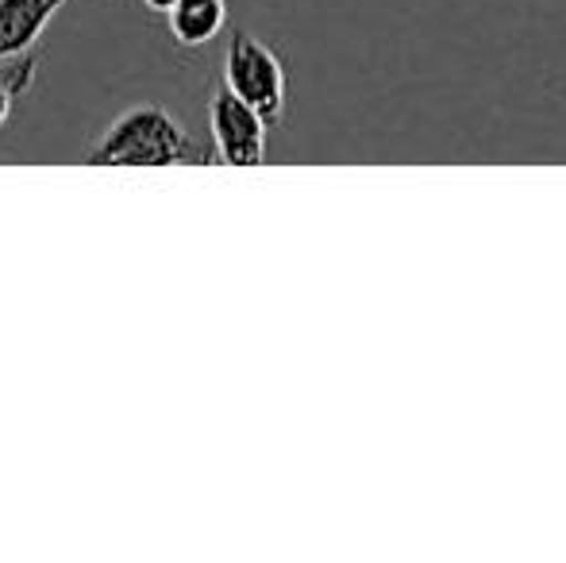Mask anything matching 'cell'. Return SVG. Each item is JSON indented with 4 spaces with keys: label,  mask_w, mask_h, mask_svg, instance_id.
Wrapping results in <instances>:
<instances>
[{
    "label": "cell",
    "mask_w": 566,
    "mask_h": 563,
    "mask_svg": "<svg viewBox=\"0 0 566 563\" xmlns=\"http://www.w3.org/2000/svg\"><path fill=\"white\" fill-rule=\"evenodd\" d=\"M85 158L93 166H205L217 158V150L201 147L163 105H135L108 124Z\"/></svg>",
    "instance_id": "cell-1"
},
{
    "label": "cell",
    "mask_w": 566,
    "mask_h": 563,
    "mask_svg": "<svg viewBox=\"0 0 566 563\" xmlns=\"http://www.w3.org/2000/svg\"><path fill=\"white\" fill-rule=\"evenodd\" d=\"M224 90L235 93L243 105H251L266 124L285 116V66L262 39L235 28L224 54Z\"/></svg>",
    "instance_id": "cell-2"
},
{
    "label": "cell",
    "mask_w": 566,
    "mask_h": 563,
    "mask_svg": "<svg viewBox=\"0 0 566 563\" xmlns=\"http://www.w3.org/2000/svg\"><path fill=\"white\" fill-rule=\"evenodd\" d=\"M266 128L270 124L231 90H217L209 101L212 150L228 166H262L266 163Z\"/></svg>",
    "instance_id": "cell-3"
},
{
    "label": "cell",
    "mask_w": 566,
    "mask_h": 563,
    "mask_svg": "<svg viewBox=\"0 0 566 563\" xmlns=\"http://www.w3.org/2000/svg\"><path fill=\"white\" fill-rule=\"evenodd\" d=\"M70 0H0V59L31 51L43 39L46 23Z\"/></svg>",
    "instance_id": "cell-4"
},
{
    "label": "cell",
    "mask_w": 566,
    "mask_h": 563,
    "mask_svg": "<svg viewBox=\"0 0 566 563\" xmlns=\"http://www.w3.org/2000/svg\"><path fill=\"white\" fill-rule=\"evenodd\" d=\"M163 15H166V28H170L174 43L205 46L224 31L228 0H174Z\"/></svg>",
    "instance_id": "cell-5"
},
{
    "label": "cell",
    "mask_w": 566,
    "mask_h": 563,
    "mask_svg": "<svg viewBox=\"0 0 566 563\" xmlns=\"http://www.w3.org/2000/svg\"><path fill=\"white\" fill-rule=\"evenodd\" d=\"M35 70H39V51L35 54L23 51V54H15V59H0V128H4L8 116H12L15 101L31 90Z\"/></svg>",
    "instance_id": "cell-6"
},
{
    "label": "cell",
    "mask_w": 566,
    "mask_h": 563,
    "mask_svg": "<svg viewBox=\"0 0 566 563\" xmlns=\"http://www.w3.org/2000/svg\"><path fill=\"white\" fill-rule=\"evenodd\" d=\"M143 4H147V8H150V12H166V8H170V4H174V0H143Z\"/></svg>",
    "instance_id": "cell-7"
}]
</instances>
